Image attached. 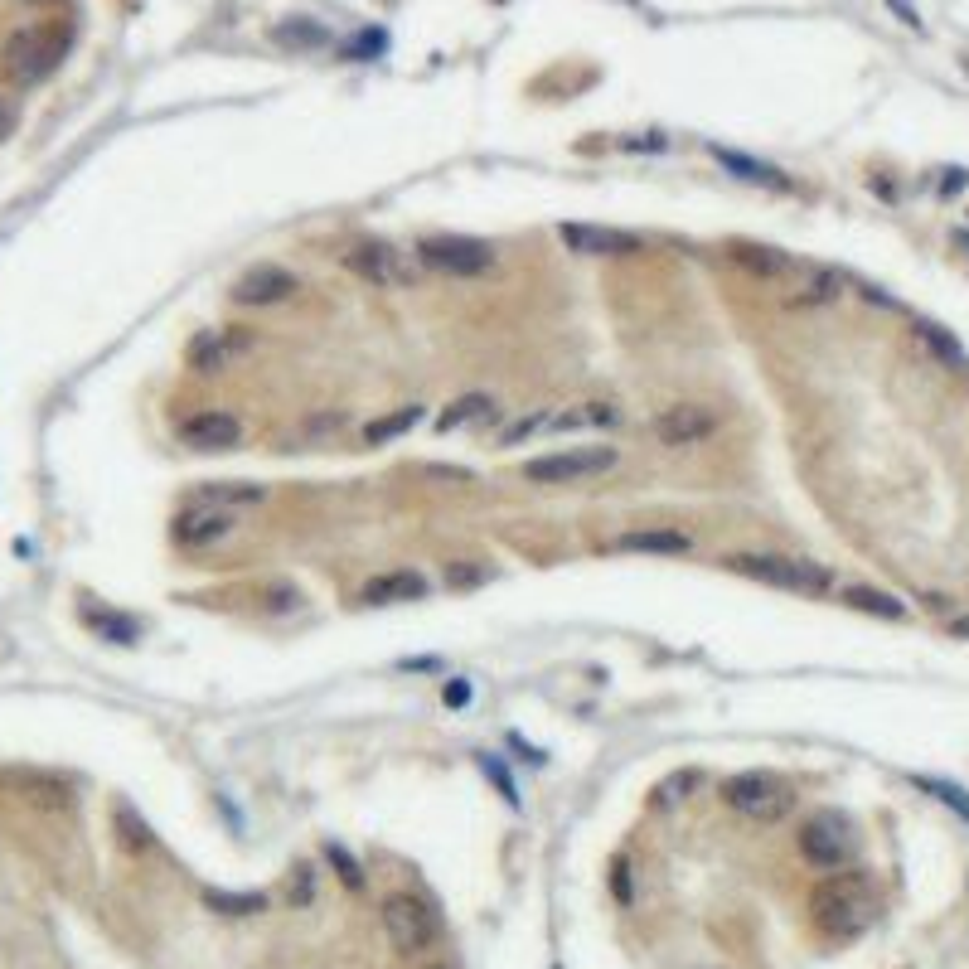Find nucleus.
Masks as SVG:
<instances>
[{
  "label": "nucleus",
  "mask_w": 969,
  "mask_h": 969,
  "mask_svg": "<svg viewBox=\"0 0 969 969\" xmlns=\"http://www.w3.org/2000/svg\"><path fill=\"white\" fill-rule=\"evenodd\" d=\"M810 916L819 936L829 940H853L863 936L877 921V887L868 873H834L814 887Z\"/></svg>",
  "instance_id": "nucleus-1"
},
{
  "label": "nucleus",
  "mask_w": 969,
  "mask_h": 969,
  "mask_svg": "<svg viewBox=\"0 0 969 969\" xmlns=\"http://www.w3.org/2000/svg\"><path fill=\"white\" fill-rule=\"evenodd\" d=\"M63 49H68V30L63 25H30V30H15L0 49V73L20 88H30L39 78H49L59 68Z\"/></svg>",
  "instance_id": "nucleus-2"
},
{
  "label": "nucleus",
  "mask_w": 969,
  "mask_h": 969,
  "mask_svg": "<svg viewBox=\"0 0 969 969\" xmlns=\"http://www.w3.org/2000/svg\"><path fill=\"white\" fill-rule=\"evenodd\" d=\"M732 572H742L751 582H766V587H781L795 596H824L834 592V572L805 558H781V553H732L727 558Z\"/></svg>",
  "instance_id": "nucleus-3"
},
{
  "label": "nucleus",
  "mask_w": 969,
  "mask_h": 969,
  "mask_svg": "<svg viewBox=\"0 0 969 969\" xmlns=\"http://www.w3.org/2000/svg\"><path fill=\"white\" fill-rule=\"evenodd\" d=\"M722 800L742 814V819H751V824H781L785 814L795 810V790L781 776H771V771H742V776H732V781L722 785Z\"/></svg>",
  "instance_id": "nucleus-4"
},
{
  "label": "nucleus",
  "mask_w": 969,
  "mask_h": 969,
  "mask_svg": "<svg viewBox=\"0 0 969 969\" xmlns=\"http://www.w3.org/2000/svg\"><path fill=\"white\" fill-rule=\"evenodd\" d=\"M344 267L369 286H383V291H407V286L422 282V262L412 252L393 248L383 238H369V243H354L344 252Z\"/></svg>",
  "instance_id": "nucleus-5"
},
{
  "label": "nucleus",
  "mask_w": 969,
  "mask_h": 969,
  "mask_svg": "<svg viewBox=\"0 0 969 969\" xmlns=\"http://www.w3.org/2000/svg\"><path fill=\"white\" fill-rule=\"evenodd\" d=\"M853 848H858V834H853V819H848V814L814 810L810 819L800 824V853H805V863L819 868V873H839V868H848Z\"/></svg>",
  "instance_id": "nucleus-6"
},
{
  "label": "nucleus",
  "mask_w": 969,
  "mask_h": 969,
  "mask_svg": "<svg viewBox=\"0 0 969 969\" xmlns=\"http://www.w3.org/2000/svg\"><path fill=\"white\" fill-rule=\"evenodd\" d=\"M621 461L616 446H567V451H553V456H533L524 466V480L533 485H582V480H596Z\"/></svg>",
  "instance_id": "nucleus-7"
},
{
  "label": "nucleus",
  "mask_w": 969,
  "mask_h": 969,
  "mask_svg": "<svg viewBox=\"0 0 969 969\" xmlns=\"http://www.w3.org/2000/svg\"><path fill=\"white\" fill-rule=\"evenodd\" d=\"M383 931L393 940V950L417 955V950H427L437 940V911L427 907L422 897H412V892H393L383 902Z\"/></svg>",
  "instance_id": "nucleus-8"
},
{
  "label": "nucleus",
  "mask_w": 969,
  "mask_h": 969,
  "mask_svg": "<svg viewBox=\"0 0 969 969\" xmlns=\"http://www.w3.org/2000/svg\"><path fill=\"white\" fill-rule=\"evenodd\" d=\"M417 262L427 272H441V277H485L495 267V248L480 243V238H427L417 248Z\"/></svg>",
  "instance_id": "nucleus-9"
},
{
  "label": "nucleus",
  "mask_w": 969,
  "mask_h": 969,
  "mask_svg": "<svg viewBox=\"0 0 969 969\" xmlns=\"http://www.w3.org/2000/svg\"><path fill=\"white\" fill-rule=\"evenodd\" d=\"M722 427V417L708 403H674L655 417V437L664 446H698Z\"/></svg>",
  "instance_id": "nucleus-10"
},
{
  "label": "nucleus",
  "mask_w": 969,
  "mask_h": 969,
  "mask_svg": "<svg viewBox=\"0 0 969 969\" xmlns=\"http://www.w3.org/2000/svg\"><path fill=\"white\" fill-rule=\"evenodd\" d=\"M175 437L185 441L189 451H228V446L243 441V422L223 407H204V412H189L175 427Z\"/></svg>",
  "instance_id": "nucleus-11"
},
{
  "label": "nucleus",
  "mask_w": 969,
  "mask_h": 969,
  "mask_svg": "<svg viewBox=\"0 0 969 969\" xmlns=\"http://www.w3.org/2000/svg\"><path fill=\"white\" fill-rule=\"evenodd\" d=\"M233 529H238V519L228 514V509H219V504H189V509H180L175 514V543L180 548H214V543H223V538H233Z\"/></svg>",
  "instance_id": "nucleus-12"
},
{
  "label": "nucleus",
  "mask_w": 969,
  "mask_h": 969,
  "mask_svg": "<svg viewBox=\"0 0 969 969\" xmlns=\"http://www.w3.org/2000/svg\"><path fill=\"white\" fill-rule=\"evenodd\" d=\"M558 238L567 243V252H582V257H630L645 243L626 233V228H601V223H563Z\"/></svg>",
  "instance_id": "nucleus-13"
},
{
  "label": "nucleus",
  "mask_w": 969,
  "mask_h": 969,
  "mask_svg": "<svg viewBox=\"0 0 969 969\" xmlns=\"http://www.w3.org/2000/svg\"><path fill=\"white\" fill-rule=\"evenodd\" d=\"M296 291V277L286 272V267H277V262H257V267H248L238 282H233V301L238 306H277V301H286Z\"/></svg>",
  "instance_id": "nucleus-14"
},
{
  "label": "nucleus",
  "mask_w": 969,
  "mask_h": 969,
  "mask_svg": "<svg viewBox=\"0 0 969 969\" xmlns=\"http://www.w3.org/2000/svg\"><path fill=\"white\" fill-rule=\"evenodd\" d=\"M248 354H252V335H243V330H209V335L194 340L189 364H194L199 374H219V369H233V364L248 359Z\"/></svg>",
  "instance_id": "nucleus-15"
},
{
  "label": "nucleus",
  "mask_w": 969,
  "mask_h": 969,
  "mask_svg": "<svg viewBox=\"0 0 969 969\" xmlns=\"http://www.w3.org/2000/svg\"><path fill=\"white\" fill-rule=\"evenodd\" d=\"M427 592H432V587H427L422 572H383V577H374V582L364 587V601H369V606H393V601H422Z\"/></svg>",
  "instance_id": "nucleus-16"
},
{
  "label": "nucleus",
  "mask_w": 969,
  "mask_h": 969,
  "mask_svg": "<svg viewBox=\"0 0 969 969\" xmlns=\"http://www.w3.org/2000/svg\"><path fill=\"white\" fill-rule=\"evenodd\" d=\"M616 548L621 553H664V558H674V553L693 548V538L684 529H630L616 538Z\"/></svg>",
  "instance_id": "nucleus-17"
},
{
  "label": "nucleus",
  "mask_w": 969,
  "mask_h": 969,
  "mask_svg": "<svg viewBox=\"0 0 969 969\" xmlns=\"http://www.w3.org/2000/svg\"><path fill=\"white\" fill-rule=\"evenodd\" d=\"M732 262H742L756 277H771V282H790L795 272V257H785L776 248H761V243H732Z\"/></svg>",
  "instance_id": "nucleus-18"
},
{
  "label": "nucleus",
  "mask_w": 969,
  "mask_h": 969,
  "mask_svg": "<svg viewBox=\"0 0 969 969\" xmlns=\"http://www.w3.org/2000/svg\"><path fill=\"white\" fill-rule=\"evenodd\" d=\"M621 412L611 403H582V407H563V412H548V427L543 432H582V427H616Z\"/></svg>",
  "instance_id": "nucleus-19"
},
{
  "label": "nucleus",
  "mask_w": 969,
  "mask_h": 969,
  "mask_svg": "<svg viewBox=\"0 0 969 969\" xmlns=\"http://www.w3.org/2000/svg\"><path fill=\"white\" fill-rule=\"evenodd\" d=\"M267 490L262 485H248V480H219V485H199V504H219V509H233V504H262Z\"/></svg>",
  "instance_id": "nucleus-20"
},
{
  "label": "nucleus",
  "mask_w": 969,
  "mask_h": 969,
  "mask_svg": "<svg viewBox=\"0 0 969 969\" xmlns=\"http://www.w3.org/2000/svg\"><path fill=\"white\" fill-rule=\"evenodd\" d=\"M485 417H495V403H490L485 393H466V398H456V403L441 412L437 427H441V432H461V427H470V422H485Z\"/></svg>",
  "instance_id": "nucleus-21"
},
{
  "label": "nucleus",
  "mask_w": 969,
  "mask_h": 969,
  "mask_svg": "<svg viewBox=\"0 0 969 969\" xmlns=\"http://www.w3.org/2000/svg\"><path fill=\"white\" fill-rule=\"evenodd\" d=\"M417 422H422V407L407 403V407H398V412H388V417L369 422V427H364V441H369V446H383V441H393V437H403V432H412Z\"/></svg>",
  "instance_id": "nucleus-22"
},
{
  "label": "nucleus",
  "mask_w": 969,
  "mask_h": 969,
  "mask_svg": "<svg viewBox=\"0 0 969 969\" xmlns=\"http://www.w3.org/2000/svg\"><path fill=\"white\" fill-rule=\"evenodd\" d=\"M204 902H209L214 911H223V916H252V911L267 907L262 892H209Z\"/></svg>",
  "instance_id": "nucleus-23"
},
{
  "label": "nucleus",
  "mask_w": 969,
  "mask_h": 969,
  "mask_svg": "<svg viewBox=\"0 0 969 969\" xmlns=\"http://www.w3.org/2000/svg\"><path fill=\"white\" fill-rule=\"evenodd\" d=\"M848 606H858V611H873V616H902V601L897 596H882V592H868V587H848Z\"/></svg>",
  "instance_id": "nucleus-24"
},
{
  "label": "nucleus",
  "mask_w": 969,
  "mask_h": 969,
  "mask_svg": "<svg viewBox=\"0 0 969 969\" xmlns=\"http://www.w3.org/2000/svg\"><path fill=\"white\" fill-rule=\"evenodd\" d=\"M330 34L320 30V25H311V20H296V25H282L277 30V44H286V49H320Z\"/></svg>",
  "instance_id": "nucleus-25"
},
{
  "label": "nucleus",
  "mask_w": 969,
  "mask_h": 969,
  "mask_svg": "<svg viewBox=\"0 0 969 969\" xmlns=\"http://www.w3.org/2000/svg\"><path fill=\"white\" fill-rule=\"evenodd\" d=\"M921 340H926V349H931L936 359H945V364H955V369L965 364V349H960V340H950L940 325H921Z\"/></svg>",
  "instance_id": "nucleus-26"
},
{
  "label": "nucleus",
  "mask_w": 969,
  "mask_h": 969,
  "mask_svg": "<svg viewBox=\"0 0 969 969\" xmlns=\"http://www.w3.org/2000/svg\"><path fill=\"white\" fill-rule=\"evenodd\" d=\"M718 160L722 165H732V170H742V180H766V185H785L781 175L771 170V165H756V160H747V156H732V151H722L718 146Z\"/></svg>",
  "instance_id": "nucleus-27"
},
{
  "label": "nucleus",
  "mask_w": 969,
  "mask_h": 969,
  "mask_svg": "<svg viewBox=\"0 0 969 969\" xmlns=\"http://www.w3.org/2000/svg\"><path fill=\"white\" fill-rule=\"evenodd\" d=\"M921 785H926L931 795H940L945 805H955V810H960V814H965V819H969V800H965V795H960V790H955V785H945V781H921Z\"/></svg>",
  "instance_id": "nucleus-28"
},
{
  "label": "nucleus",
  "mask_w": 969,
  "mask_h": 969,
  "mask_svg": "<svg viewBox=\"0 0 969 969\" xmlns=\"http://www.w3.org/2000/svg\"><path fill=\"white\" fill-rule=\"evenodd\" d=\"M325 853H330V858H335V863H340V868H344V882H349V887H359V882H364V873H359V868L349 863V853H344V848H335V844H330V848H325Z\"/></svg>",
  "instance_id": "nucleus-29"
},
{
  "label": "nucleus",
  "mask_w": 969,
  "mask_h": 969,
  "mask_svg": "<svg viewBox=\"0 0 969 969\" xmlns=\"http://www.w3.org/2000/svg\"><path fill=\"white\" fill-rule=\"evenodd\" d=\"M15 122H20V112H15V102L10 97H0V141L15 131Z\"/></svg>",
  "instance_id": "nucleus-30"
},
{
  "label": "nucleus",
  "mask_w": 969,
  "mask_h": 969,
  "mask_svg": "<svg viewBox=\"0 0 969 969\" xmlns=\"http://www.w3.org/2000/svg\"><path fill=\"white\" fill-rule=\"evenodd\" d=\"M960 248H969V233H960Z\"/></svg>",
  "instance_id": "nucleus-31"
},
{
  "label": "nucleus",
  "mask_w": 969,
  "mask_h": 969,
  "mask_svg": "<svg viewBox=\"0 0 969 969\" xmlns=\"http://www.w3.org/2000/svg\"><path fill=\"white\" fill-rule=\"evenodd\" d=\"M30 5H54V0H30Z\"/></svg>",
  "instance_id": "nucleus-32"
},
{
  "label": "nucleus",
  "mask_w": 969,
  "mask_h": 969,
  "mask_svg": "<svg viewBox=\"0 0 969 969\" xmlns=\"http://www.w3.org/2000/svg\"><path fill=\"white\" fill-rule=\"evenodd\" d=\"M427 969H451V965H427Z\"/></svg>",
  "instance_id": "nucleus-33"
}]
</instances>
